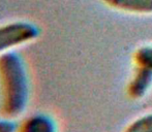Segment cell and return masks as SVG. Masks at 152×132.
<instances>
[{
    "mask_svg": "<svg viewBox=\"0 0 152 132\" xmlns=\"http://www.w3.org/2000/svg\"><path fill=\"white\" fill-rule=\"evenodd\" d=\"M0 94L3 117L15 119L26 110L30 98V80L24 59L15 51L0 56Z\"/></svg>",
    "mask_w": 152,
    "mask_h": 132,
    "instance_id": "6da1fadb",
    "label": "cell"
},
{
    "mask_svg": "<svg viewBox=\"0 0 152 132\" xmlns=\"http://www.w3.org/2000/svg\"><path fill=\"white\" fill-rule=\"evenodd\" d=\"M39 34L40 29L27 21H14L0 25V56L34 41Z\"/></svg>",
    "mask_w": 152,
    "mask_h": 132,
    "instance_id": "7a4b0ae2",
    "label": "cell"
},
{
    "mask_svg": "<svg viewBox=\"0 0 152 132\" xmlns=\"http://www.w3.org/2000/svg\"><path fill=\"white\" fill-rule=\"evenodd\" d=\"M152 89V70L143 66L136 69L126 86V94L132 100L143 99Z\"/></svg>",
    "mask_w": 152,
    "mask_h": 132,
    "instance_id": "3957f363",
    "label": "cell"
},
{
    "mask_svg": "<svg viewBox=\"0 0 152 132\" xmlns=\"http://www.w3.org/2000/svg\"><path fill=\"white\" fill-rule=\"evenodd\" d=\"M17 132H58V125L52 116L38 112L24 119Z\"/></svg>",
    "mask_w": 152,
    "mask_h": 132,
    "instance_id": "277c9868",
    "label": "cell"
},
{
    "mask_svg": "<svg viewBox=\"0 0 152 132\" xmlns=\"http://www.w3.org/2000/svg\"><path fill=\"white\" fill-rule=\"evenodd\" d=\"M117 10L138 15H152V0H102Z\"/></svg>",
    "mask_w": 152,
    "mask_h": 132,
    "instance_id": "5b68a950",
    "label": "cell"
},
{
    "mask_svg": "<svg viewBox=\"0 0 152 132\" xmlns=\"http://www.w3.org/2000/svg\"><path fill=\"white\" fill-rule=\"evenodd\" d=\"M123 132H152V112L136 118L124 128Z\"/></svg>",
    "mask_w": 152,
    "mask_h": 132,
    "instance_id": "8992f818",
    "label": "cell"
},
{
    "mask_svg": "<svg viewBox=\"0 0 152 132\" xmlns=\"http://www.w3.org/2000/svg\"><path fill=\"white\" fill-rule=\"evenodd\" d=\"M134 62L136 66H143L152 70V44L137 49L134 53Z\"/></svg>",
    "mask_w": 152,
    "mask_h": 132,
    "instance_id": "52a82bcc",
    "label": "cell"
},
{
    "mask_svg": "<svg viewBox=\"0 0 152 132\" xmlns=\"http://www.w3.org/2000/svg\"><path fill=\"white\" fill-rule=\"evenodd\" d=\"M18 124L14 121V119L0 117V132H17Z\"/></svg>",
    "mask_w": 152,
    "mask_h": 132,
    "instance_id": "ba28073f",
    "label": "cell"
}]
</instances>
